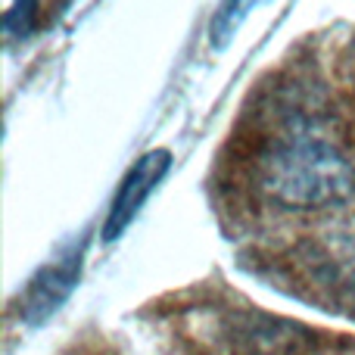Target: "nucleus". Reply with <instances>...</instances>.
Instances as JSON below:
<instances>
[{
	"instance_id": "f257e3e1",
	"label": "nucleus",
	"mask_w": 355,
	"mask_h": 355,
	"mask_svg": "<svg viewBox=\"0 0 355 355\" xmlns=\"http://www.w3.org/2000/svg\"><path fill=\"white\" fill-rule=\"evenodd\" d=\"M256 187L284 209L340 206L355 193V168L346 153L306 119H287L252 156Z\"/></svg>"
},
{
	"instance_id": "f03ea898",
	"label": "nucleus",
	"mask_w": 355,
	"mask_h": 355,
	"mask_svg": "<svg viewBox=\"0 0 355 355\" xmlns=\"http://www.w3.org/2000/svg\"><path fill=\"white\" fill-rule=\"evenodd\" d=\"M287 265L300 284L340 312L355 309V237L352 234H315L287 252Z\"/></svg>"
},
{
	"instance_id": "7ed1b4c3",
	"label": "nucleus",
	"mask_w": 355,
	"mask_h": 355,
	"mask_svg": "<svg viewBox=\"0 0 355 355\" xmlns=\"http://www.w3.org/2000/svg\"><path fill=\"white\" fill-rule=\"evenodd\" d=\"M81 256H85V240L78 246L62 250L56 259H50L28 284H25L22 296L16 302V312L22 318V324L41 327L47 318H53L56 309L72 296V290L78 287L81 275Z\"/></svg>"
},
{
	"instance_id": "20e7f679",
	"label": "nucleus",
	"mask_w": 355,
	"mask_h": 355,
	"mask_svg": "<svg viewBox=\"0 0 355 355\" xmlns=\"http://www.w3.org/2000/svg\"><path fill=\"white\" fill-rule=\"evenodd\" d=\"M172 166V153L168 150H153V153H144L141 159L131 166V172L125 175L122 187H119L116 200L110 206V215H106L103 225V237L106 240H119L128 225L137 218V212L144 209L147 196L156 190V184L162 181V175Z\"/></svg>"
},
{
	"instance_id": "39448f33",
	"label": "nucleus",
	"mask_w": 355,
	"mask_h": 355,
	"mask_svg": "<svg viewBox=\"0 0 355 355\" xmlns=\"http://www.w3.org/2000/svg\"><path fill=\"white\" fill-rule=\"evenodd\" d=\"M66 3L69 0H12L3 16V31L10 37H28L53 25V19L66 10Z\"/></svg>"
},
{
	"instance_id": "423d86ee",
	"label": "nucleus",
	"mask_w": 355,
	"mask_h": 355,
	"mask_svg": "<svg viewBox=\"0 0 355 355\" xmlns=\"http://www.w3.org/2000/svg\"><path fill=\"white\" fill-rule=\"evenodd\" d=\"M259 3H265V0H227V3L218 10L215 22H212V41H215V47H221V44H225L227 37L234 35V28H237V25L246 19V12H252Z\"/></svg>"
}]
</instances>
